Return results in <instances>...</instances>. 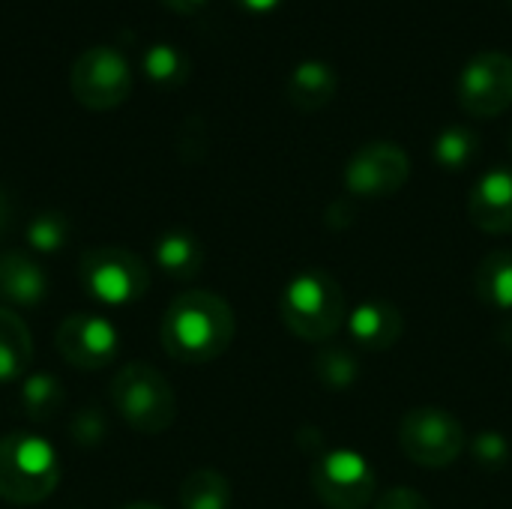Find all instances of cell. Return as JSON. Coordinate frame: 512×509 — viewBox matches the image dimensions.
<instances>
[{
	"label": "cell",
	"instance_id": "7",
	"mask_svg": "<svg viewBox=\"0 0 512 509\" xmlns=\"http://www.w3.org/2000/svg\"><path fill=\"white\" fill-rule=\"evenodd\" d=\"M69 90L87 111H114L132 93V66L111 45L81 51L69 69Z\"/></svg>",
	"mask_w": 512,
	"mask_h": 509
},
{
	"label": "cell",
	"instance_id": "4",
	"mask_svg": "<svg viewBox=\"0 0 512 509\" xmlns=\"http://www.w3.org/2000/svg\"><path fill=\"white\" fill-rule=\"evenodd\" d=\"M111 405L138 435H162L174 426L177 399L168 378L150 363H126L111 381Z\"/></svg>",
	"mask_w": 512,
	"mask_h": 509
},
{
	"label": "cell",
	"instance_id": "16",
	"mask_svg": "<svg viewBox=\"0 0 512 509\" xmlns=\"http://www.w3.org/2000/svg\"><path fill=\"white\" fill-rule=\"evenodd\" d=\"M33 363V339L21 315L0 306V384H21Z\"/></svg>",
	"mask_w": 512,
	"mask_h": 509
},
{
	"label": "cell",
	"instance_id": "22",
	"mask_svg": "<svg viewBox=\"0 0 512 509\" xmlns=\"http://www.w3.org/2000/svg\"><path fill=\"white\" fill-rule=\"evenodd\" d=\"M477 153H480V138L468 126H447L435 135V144H432L435 165H441L447 171L468 168L477 159Z\"/></svg>",
	"mask_w": 512,
	"mask_h": 509
},
{
	"label": "cell",
	"instance_id": "14",
	"mask_svg": "<svg viewBox=\"0 0 512 509\" xmlns=\"http://www.w3.org/2000/svg\"><path fill=\"white\" fill-rule=\"evenodd\" d=\"M48 297L45 267L21 249L0 252V300L9 306H39Z\"/></svg>",
	"mask_w": 512,
	"mask_h": 509
},
{
	"label": "cell",
	"instance_id": "9",
	"mask_svg": "<svg viewBox=\"0 0 512 509\" xmlns=\"http://www.w3.org/2000/svg\"><path fill=\"white\" fill-rule=\"evenodd\" d=\"M459 105L471 117H498L512 108V54H474L459 72Z\"/></svg>",
	"mask_w": 512,
	"mask_h": 509
},
{
	"label": "cell",
	"instance_id": "2",
	"mask_svg": "<svg viewBox=\"0 0 512 509\" xmlns=\"http://www.w3.org/2000/svg\"><path fill=\"white\" fill-rule=\"evenodd\" d=\"M282 324L306 342L333 339L348 321V300L342 285L324 270L297 273L279 294Z\"/></svg>",
	"mask_w": 512,
	"mask_h": 509
},
{
	"label": "cell",
	"instance_id": "27",
	"mask_svg": "<svg viewBox=\"0 0 512 509\" xmlns=\"http://www.w3.org/2000/svg\"><path fill=\"white\" fill-rule=\"evenodd\" d=\"M375 509H432V507H429V501H426L420 492L399 486V489H390V492H384V495L378 498Z\"/></svg>",
	"mask_w": 512,
	"mask_h": 509
},
{
	"label": "cell",
	"instance_id": "25",
	"mask_svg": "<svg viewBox=\"0 0 512 509\" xmlns=\"http://www.w3.org/2000/svg\"><path fill=\"white\" fill-rule=\"evenodd\" d=\"M471 459L486 471H501L510 462V441L501 432H480L468 441Z\"/></svg>",
	"mask_w": 512,
	"mask_h": 509
},
{
	"label": "cell",
	"instance_id": "18",
	"mask_svg": "<svg viewBox=\"0 0 512 509\" xmlns=\"http://www.w3.org/2000/svg\"><path fill=\"white\" fill-rule=\"evenodd\" d=\"M474 288L489 309L512 312V249H492L480 261Z\"/></svg>",
	"mask_w": 512,
	"mask_h": 509
},
{
	"label": "cell",
	"instance_id": "20",
	"mask_svg": "<svg viewBox=\"0 0 512 509\" xmlns=\"http://www.w3.org/2000/svg\"><path fill=\"white\" fill-rule=\"evenodd\" d=\"M177 498L183 509H231V483L219 471L201 468L180 483Z\"/></svg>",
	"mask_w": 512,
	"mask_h": 509
},
{
	"label": "cell",
	"instance_id": "32",
	"mask_svg": "<svg viewBox=\"0 0 512 509\" xmlns=\"http://www.w3.org/2000/svg\"><path fill=\"white\" fill-rule=\"evenodd\" d=\"M510 150H512V129H510Z\"/></svg>",
	"mask_w": 512,
	"mask_h": 509
},
{
	"label": "cell",
	"instance_id": "3",
	"mask_svg": "<svg viewBox=\"0 0 512 509\" xmlns=\"http://www.w3.org/2000/svg\"><path fill=\"white\" fill-rule=\"evenodd\" d=\"M60 459L51 441L33 432L0 435V498L12 507H36L54 495Z\"/></svg>",
	"mask_w": 512,
	"mask_h": 509
},
{
	"label": "cell",
	"instance_id": "30",
	"mask_svg": "<svg viewBox=\"0 0 512 509\" xmlns=\"http://www.w3.org/2000/svg\"><path fill=\"white\" fill-rule=\"evenodd\" d=\"M6 228H9V198L0 189V237L6 234Z\"/></svg>",
	"mask_w": 512,
	"mask_h": 509
},
{
	"label": "cell",
	"instance_id": "1",
	"mask_svg": "<svg viewBox=\"0 0 512 509\" xmlns=\"http://www.w3.org/2000/svg\"><path fill=\"white\" fill-rule=\"evenodd\" d=\"M234 333V309L204 288L183 291L162 315V348L171 360L186 366H204L222 357L231 348Z\"/></svg>",
	"mask_w": 512,
	"mask_h": 509
},
{
	"label": "cell",
	"instance_id": "11",
	"mask_svg": "<svg viewBox=\"0 0 512 509\" xmlns=\"http://www.w3.org/2000/svg\"><path fill=\"white\" fill-rule=\"evenodd\" d=\"M57 354L75 369H105L120 354V330L93 312H75L60 321L54 336Z\"/></svg>",
	"mask_w": 512,
	"mask_h": 509
},
{
	"label": "cell",
	"instance_id": "12",
	"mask_svg": "<svg viewBox=\"0 0 512 509\" xmlns=\"http://www.w3.org/2000/svg\"><path fill=\"white\" fill-rule=\"evenodd\" d=\"M468 216L486 234H512V168H492L474 183Z\"/></svg>",
	"mask_w": 512,
	"mask_h": 509
},
{
	"label": "cell",
	"instance_id": "10",
	"mask_svg": "<svg viewBox=\"0 0 512 509\" xmlns=\"http://www.w3.org/2000/svg\"><path fill=\"white\" fill-rule=\"evenodd\" d=\"M411 177L408 153L393 141H369L345 165V189L357 198H390Z\"/></svg>",
	"mask_w": 512,
	"mask_h": 509
},
{
	"label": "cell",
	"instance_id": "19",
	"mask_svg": "<svg viewBox=\"0 0 512 509\" xmlns=\"http://www.w3.org/2000/svg\"><path fill=\"white\" fill-rule=\"evenodd\" d=\"M18 399H21L24 414L33 423H45L63 408L66 393H63V384L51 372H33V375H24L18 387Z\"/></svg>",
	"mask_w": 512,
	"mask_h": 509
},
{
	"label": "cell",
	"instance_id": "6",
	"mask_svg": "<svg viewBox=\"0 0 512 509\" xmlns=\"http://www.w3.org/2000/svg\"><path fill=\"white\" fill-rule=\"evenodd\" d=\"M399 444L405 456L420 468H450L468 447L465 426L435 405L414 408L399 423Z\"/></svg>",
	"mask_w": 512,
	"mask_h": 509
},
{
	"label": "cell",
	"instance_id": "15",
	"mask_svg": "<svg viewBox=\"0 0 512 509\" xmlns=\"http://www.w3.org/2000/svg\"><path fill=\"white\" fill-rule=\"evenodd\" d=\"M336 90H339L336 69L327 60H315V57L297 63L285 84L288 102L303 114H315V111L327 108L333 102Z\"/></svg>",
	"mask_w": 512,
	"mask_h": 509
},
{
	"label": "cell",
	"instance_id": "29",
	"mask_svg": "<svg viewBox=\"0 0 512 509\" xmlns=\"http://www.w3.org/2000/svg\"><path fill=\"white\" fill-rule=\"evenodd\" d=\"M168 9H174V12H180V15H192V12H198V9H204L210 0H162Z\"/></svg>",
	"mask_w": 512,
	"mask_h": 509
},
{
	"label": "cell",
	"instance_id": "8",
	"mask_svg": "<svg viewBox=\"0 0 512 509\" xmlns=\"http://www.w3.org/2000/svg\"><path fill=\"white\" fill-rule=\"evenodd\" d=\"M312 489L330 509H366L375 498V471L354 450H327L312 465Z\"/></svg>",
	"mask_w": 512,
	"mask_h": 509
},
{
	"label": "cell",
	"instance_id": "17",
	"mask_svg": "<svg viewBox=\"0 0 512 509\" xmlns=\"http://www.w3.org/2000/svg\"><path fill=\"white\" fill-rule=\"evenodd\" d=\"M153 258L171 279H195L204 267V246L189 231H165L153 246Z\"/></svg>",
	"mask_w": 512,
	"mask_h": 509
},
{
	"label": "cell",
	"instance_id": "26",
	"mask_svg": "<svg viewBox=\"0 0 512 509\" xmlns=\"http://www.w3.org/2000/svg\"><path fill=\"white\" fill-rule=\"evenodd\" d=\"M69 432H72V441L78 447H96V444H102V438L108 432V423H105V417H102L99 408H81L72 417Z\"/></svg>",
	"mask_w": 512,
	"mask_h": 509
},
{
	"label": "cell",
	"instance_id": "33",
	"mask_svg": "<svg viewBox=\"0 0 512 509\" xmlns=\"http://www.w3.org/2000/svg\"><path fill=\"white\" fill-rule=\"evenodd\" d=\"M510 3H512V0H510Z\"/></svg>",
	"mask_w": 512,
	"mask_h": 509
},
{
	"label": "cell",
	"instance_id": "23",
	"mask_svg": "<svg viewBox=\"0 0 512 509\" xmlns=\"http://www.w3.org/2000/svg\"><path fill=\"white\" fill-rule=\"evenodd\" d=\"M315 378L330 393H345L360 381V363L345 348H321L315 357Z\"/></svg>",
	"mask_w": 512,
	"mask_h": 509
},
{
	"label": "cell",
	"instance_id": "31",
	"mask_svg": "<svg viewBox=\"0 0 512 509\" xmlns=\"http://www.w3.org/2000/svg\"><path fill=\"white\" fill-rule=\"evenodd\" d=\"M123 509H162L159 504H150V501H135V504H126Z\"/></svg>",
	"mask_w": 512,
	"mask_h": 509
},
{
	"label": "cell",
	"instance_id": "24",
	"mask_svg": "<svg viewBox=\"0 0 512 509\" xmlns=\"http://www.w3.org/2000/svg\"><path fill=\"white\" fill-rule=\"evenodd\" d=\"M27 246L33 249V252H45V255H51V252H60L63 246H66V240H69V234H72V225H69V219L63 216V213H57V210H45V213H36L30 222H27Z\"/></svg>",
	"mask_w": 512,
	"mask_h": 509
},
{
	"label": "cell",
	"instance_id": "21",
	"mask_svg": "<svg viewBox=\"0 0 512 509\" xmlns=\"http://www.w3.org/2000/svg\"><path fill=\"white\" fill-rule=\"evenodd\" d=\"M141 66H144L147 81L162 87V90H174V87H180L189 78V57L180 48L168 45V42L150 45L144 51Z\"/></svg>",
	"mask_w": 512,
	"mask_h": 509
},
{
	"label": "cell",
	"instance_id": "28",
	"mask_svg": "<svg viewBox=\"0 0 512 509\" xmlns=\"http://www.w3.org/2000/svg\"><path fill=\"white\" fill-rule=\"evenodd\" d=\"M234 6L249 15H270L282 6V0H234Z\"/></svg>",
	"mask_w": 512,
	"mask_h": 509
},
{
	"label": "cell",
	"instance_id": "13",
	"mask_svg": "<svg viewBox=\"0 0 512 509\" xmlns=\"http://www.w3.org/2000/svg\"><path fill=\"white\" fill-rule=\"evenodd\" d=\"M345 327H348V336L354 339V345H360L372 354H381V351H390L393 345H399V339L405 333V318H402L399 306H393L387 300H369L348 312Z\"/></svg>",
	"mask_w": 512,
	"mask_h": 509
},
{
	"label": "cell",
	"instance_id": "5",
	"mask_svg": "<svg viewBox=\"0 0 512 509\" xmlns=\"http://www.w3.org/2000/svg\"><path fill=\"white\" fill-rule=\"evenodd\" d=\"M84 291L105 306L138 303L150 288L144 261L123 246H93L78 261Z\"/></svg>",
	"mask_w": 512,
	"mask_h": 509
}]
</instances>
